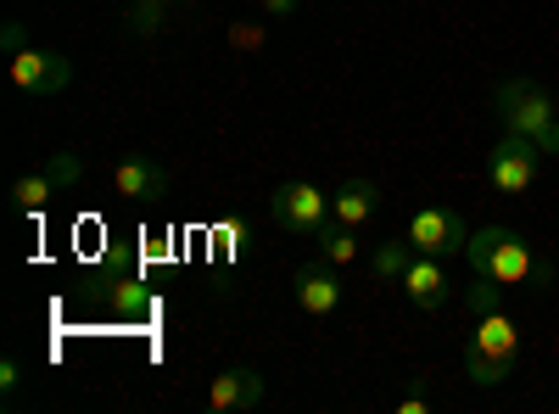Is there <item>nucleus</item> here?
I'll return each mask as SVG.
<instances>
[{
  "label": "nucleus",
  "instance_id": "nucleus-22",
  "mask_svg": "<svg viewBox=\"0 0 559 414\" xmlns=\"http://www.w3.org/2000/svg\"><path fill=\"white\" fill-rule=\"evenodd\" d=\"M0 45H7V51H23V23H7V28H0Z\"/></svg>",
  "mask_w": 559,
  "mask_h": 414
},
{
  "label": "nucleus",
  "instance_id": "nucleus-23",
  "mask_svg": "<svg viewBox=\"0 0 559 414\" xmlns=\"http://www.w3.org/2000/svg\"><path fill=\"white\" fill-rule=\"evenodd\" d=\"M263 12H269V17H292L297 0H263Z\"/></svg>",
  "mask_w": 559,
  "mask_h": 414
},
{
  "label": "nucleus",
  "instance_id": "nucleus-11",
  "mask_svg": "<svg viewBox=\"0 0 559 414\" xmlns=\"http://www.w3.org/2000/svg\"><path fill=\"white\" fill-rule=\"evenodd\" d=\"M118 191L134 202H157V197H168V168L157 157H129V163H118Z\"/></svg>",
  "mask_w": 559,
  "mask_h": 414
},
{
  "label": "nucleus",
  "instance_id": "nucleus-20",
  "mask_svg": "<svg viewBox=\"0 0 559 414\" xmlns=\"http://www.w3.org/2000/svg\"><path fill=\"white\" fill-rule=\"evenodd\" d=\"M17 387H23V358H0V398L17 403Z\"/></svg>",
  "mask_w": 559,
  "mask_h": 414
},
{
  "label": "nucleus",
  "instance_id": "nucleus-3",
  "mask_svg": "<svg viewBox=\"0 0 559 414\" xmlns=\"http://www.w3.org/2000/svg\"><path fill=\"white\" fill-rule=\"evenodd\" d=\"M515 358H521V331L503 308L481 314V326L471 331V347H464V370H471L476 387H503L515 376Z\"/></svg>",
  "mask_w": 559,
  "mask_h": 414
},
{
  "label": "nucleus",
  "instance_id": "nucleus-14",
  "mask_svg": "<svg viewBox=\"0 0 559 414\" xmlns=\"http://www.w3.org/2000/svg\"><path fill=\"white\" fill-rule=\"evenodd\" d=\"M57 197V179L51 174H23V179H12V208L17 213H34V208H45V202H51Z\"/></svg>",
  "mask_w": 559,
  "mask_h": 414
},
{
  "label": "nucleus",
  "instance_id": "nucleus-2",
  "mask_svg": "<svg viewBox=\"0 0 559 414\" xmlns=\"http://www.w3.org/2000/svg\"><path fill=\"white\" fill-rule=\"evenodd\" d=\"M492 107H498L503 129H509V134H526V141H537L543 157L559 152V107H554V96H548L537 79H503V84H498V96H492Z\"/></svg>",
  "mask_w": 559,
  "mask_h": 414
},
{
  "label": "nucleus",
  "instance_id": "nucleus-1",
  "mask_svg": "<svg viewBox=\"0 0 559 414\" xmlns=\"http://www.w3.org/2000/svg\"><path fill=\"white\" fill-rule=\"evenodd\" d=\"M464 258H471L476 274H487V281H498V286H526V281H532L537 292L554 286V263H543V258L526 247V236H515V229H503V224L471 229V247H464Z\"/></svg>",
  "mask_w": 559,
  "mask_h": 414
},
{
  "label": "nucleus",
  "instance_id": "nucleus-8",
  "mask_svg": "<svg viewBox=\"0 0 559 414\" xmlns=\"http://www.w3.org/2000/svg\"><path fill=\"white\" fill-rule=\"evenodd\" d=\"M292 292H297V308L302 314H336L342 308V297H347V286L331 274V263H302L297 269V281H292Z\"/></svg>",
  "mask_w": 559,
  "mask_h": 414
},
{
  "label": "nucleus",
  "instance_id": "nucleus-12",
  "mask_svg": "<svg viewBox=\"0 0 559 414\" xmlns=\"http://www.w3.org/2000/svg\"><path fill=\"white\" fill-rule=\"evenodd\" d=\"M376 208H381V191L369 186V179H347V186L331 197V218H342V224H369L376 218Z\"/></svg>",
  "mask_w": 559,
  "mask_h": 414
},
{
  "label": "nucleus",
  "instance_id": "nucleus-4",
  "mask_svg": "<svg viewBox=\"0 0 559 414\" xmlns=\"http://www.w3.org/2000/svg\"><path fill=\"white\" fill-rule=\"evenodd\" d=\"M269 213H274V224L286 229V236L313 241L319 229L331 224V197H324L319 186H308V179H292V186H280L269 197Z\"/></svg>",
  "mask_w": 559,
  "mask_h": 414
},
{
  "label": "nucleus",
  "instance_id": "nucleus-6",
  "mask_svg": "<svg viewBox=\"0 0 559 414\" xmlns=\"http://www.w3.org/2000/svg\"><path fill=\"white\" fill-rule=\"evenodd\" d=\"M537 163H543L537 141H526V134H509V129H503L498 152L487 157V186H492L498 197H521L532 179H537Z\"/></svg>",
  "mask_w": 559,
  "mask_h": 414
},
{
  "label": "nucleus",
  "instance_id": "nucleus-19",
  "mask_svg": "<svg viewBox=\"0 0 559 414\" xmlns=\"http://www.w3.org/2000/svg\"><path fill=\"white\" fill-rule=\"evenodd\" d=\"M163 17H168V0H134V17H129V28H134V34H152Z\"/></svg>",
  "mask_w": 559,
  "mask_h": 414
},
{
  "label": "nucleus",
  "instance_id": "nucleus-18",
  "mask_svg": "<svg viewBox=\"0 0 559 414\" xmlns=\"http://www.w3.org/2000/svg\"><path fill=\"white\" fill-rule=\"evenodd\" d=\"M45 174L57 179V191H68V186H79V174H84V163H79V152H57L51 163H45Z\"/></svg>",
  "mask_w": 559,
  "mask_h": 414
},
{
  "label": "nucleus",
  "instance_id": "nucleus-7",
  "mask_svg": "<svg viewBox=\"0 0 559 414\" xmlns=\"http://www.w3.org/2000/svg\"><path fill=\"white\" fill-rule=\"evenodd\" d=\"M12 84L28 90V96H57V90L73 84V62L57 57V51H34V45H23V51H12Z\"/></svg>",
  "mask_w": 559,
  "mask_h": 414
},
{
  "label": "nucleus",
  "instance_id": "nucleus-17",
  "mask_svg": "<svg viewBox=\"0 0 559 414\" xmlns=\"http://www.w3.org/2000/svg\"><path fill=\"white\" fill-rule=\"evenodd\" d=\"M464 303H471V308H476V319H481V314L503 308V286H498V281H487V274H476V286L464 292Z\"/></svg>",
  "mask_w": 559,
  "mask_h": 414
},
{
  "label": "nucleus",
  "instance_id": "nucleus-10",
  "mask_svg": "<svg viewBox=\"0 0 559 414\" xmlns=\"http://www.w3.org/2000/svg\"><path fill=\"white\" fill-rule=\"evenodd\" d=\"M403 292L414 297V308L437 314V308L448 303V274H442V258L414 252V263H408V274H403Z\"/></svg>",
  "mask_w": 559,
  "mask_h": 414
},
{
  "label": "nucleus",
  "instance_id": "nucleus-21",
  "mask_svg": "<svg viewBox=\"0 0 559 414\" xmlns=\"http://www.w3.org/2000/svg\"><path fill=\"white\" fill-rule=\"evenodd\" d=\"M397 409H403V414H426V409H431V398H426V387H414V392H408V398H403Z\"/></svg>",
  "mask_w": 559,
  "mask_h": 414
},
{
  "label": "nucleus",
  "instance_id": "nucleus-9",
  "mask_svg": "<svg viewBox=\"0 0 559 414\" xmlns=\"http://www.w3.org/2000/svg\"><path fill=\"white\" fill-rule=\"evenodd\" d=\"M263 403V376L258 370H224V376H213V387H207V409L213 414H247V409H258Z\"/></svg>",
  "mask_w": 559,
  "mask_h": 414
},
{
  "label": "nucleus",
  "instance_id": "nucleus-5",
  "mask_svg": "<svg viewBox=\"0 0 559 414\" xmlns=\"http://www.w3.org/2000/svg\"><path fill=\"white\" fill-rule=\"evenodd\" d=\"M403 236H408L414 252H426V258H453V252L471 247V224H464L453 208H419Z\"/></svg>",
  "mask_w": 559,
  "mask_h": 414
},
{
  "label": "nucleus",
  "instance_id": "nucleus-15",
  "mask_svg": "<svg viewBox=\"0 0 559 414\" xmlns=\"http://www.w3.org/2000/svg\"><path fill=\"white\" fill-rule=\"evenodd\" d=\"M408 263H414V247H408V236H403V241H381V247H376V258H369V269H376L381 281H403V274H408Z\"/></svg>",
  "mask_w": 559,
  "mask_h": 414
},
{
  "label": "nucleus",
  "instance_id": "nucleus-16",
  "mask_svg": "<svg viewBox=\"0 0 559 414\" xmlns=\"http://www.w3.org/2000/svg\"><path fill=\"white\" fill-rule=\"evenodd\" d=\"M107 286H112L107 303H112L118 314H146V308H152V292L140 286V281H129V274H123V281H107Z\"/></svg>",
  "mask_w": 559,
  "mask_h": 414
},
{
  "label": "nucleus",
  "instance_id": "nucleus-13",
  "mask_svg": "<svg viewBox=\"0 0 559 414\" xmlns=\"http://www.w3.org/2000/svg\"><path fill=\"white\" fill-rule=\"evenodd\" d=\"M313 241H319V258H324V263H353V258H358V229L342 224V218H331Z\"/></svg>",
  "mask_w": 559,
  "mask_h": 414
}]
</instances>
